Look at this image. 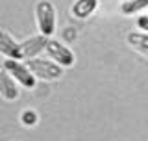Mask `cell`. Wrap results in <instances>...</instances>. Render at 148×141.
Wrapping results in <instances>:
<instances>
[{
  "label": "cell",
  "instance_id": "cell-5",
  "mask_svg": "<svg viewBox=\"0 0 148 141\" xmlns=\"http://www.w3.org/2000/svg\"><path fill=\"white\" fill-rule=\"evenodd\" d=\"M0 97L6 102H13L18 98V86L4 65H0Z\"/></svg>",
  "mask_w": 148,
  "mask_h": 141
},
{
  "label": "cell",
  "instance_id": "cell-4",
  "mask_svg": "<svg viewBox=\"0 0 148 141\" xmlns=\"http://www.w3.org/2000/svg\"><path fill=\"white\" fill-rule=\"evenodd\" d=\"M4 67L9 74H11L13 78H15V82L18 86L26 87V89H34L35 87V76L32 74V70L26 67V65H22L21 62H17V59H6L4 62Z\"/></svg>",
  "mask_w": 148,
  "mask_h": 141
},
{
  "label": "cell",
  "instance_id": "cell-8",
  "mask_svg": "<svg viewBox=\"0 0 148 141\" xmlns=\"http://www.w3.org/2000/svg\"><path fill=\"white\" fill-rule=\"evenodd\" d=\"M126 43L130 48H133L135 52L148 58V34H145V32H130L126 35Z\"/></svg>",
  "mask_w": 148,
  "mask_h": 141
},
{
  "label": "cell",
  "instance_id": "cell-11",
  "mask_svg": "<svg viewBox=\"0 0 148 141\" xmlns=\"http://www.w3.org/2000/svg\"><path fill=\"white\" fill-rule=\"evenodd\" d=\"M21 121H22V124H26V126L37 124V121H39L37 111H34V110H24V111H22V115H21Z\"/></svg>",
  "mask_w": 148,
  "mask_h": 141
},
{
  "label": "cell",
  "instance_id": "cell-7",
  "mask_svg": "<svg viewBox=\"0 0 148 141\" xmlns=\"http://www.w3.org/2000/svg\"><path fill=\"white\" fill-rule=\"evenodd\" d=\"M0 54L6 56V59H17V62H21L18 43H15V39L4 30H0Z\"/></svg>",
  "mask_w": 148,
  "mask_h": 141
},
{
  "label": "cell",
  "instance_id": "cell-6",
  "mask_svg": "<svg viewBox=\"0 0 148 141\" xmlns=\"http://www.w3.org/2000/svg\"><path fill=\"white\" fill-rule=\"evenodd\" d=\"M46 41H48V37H45V35L39 34V35H34V37H30V39L18 43V48H21V59H32V58H35L39 52H43V50H45Z\"/></svg>",
  "mask_w": 148,
  "mask_h": 141
},
{
  "label": "cell",
  "instance_id": "cell-1",
  "mask_svg": "<svg viewBox=\"0 0 148 141\" xmlns=\"http://www.w3.org/2000/svg\"><path fill=\"white\" fill-rule=\"evenodd\" d=\"M26 67L32 70L35 78L45 80V82H52V80H59L63 76V69L59 67L52 59H45V58H32L26 62Z\"/></svg>",
  "mask_w": 148,
  "mask_h": 141
},
{
  "label": "cell",
  "instance_id": "cell-12",
  "mask_svg": "<svg viewBox=\"0 0 148 141\" xmlns=\"http://www.w3.org/2000/svg\"><path fill=\"white\" fill-rule=\"evenodd\" d=\"M137 26L141 28L145 34H148V15H143V17H139L137 19Z\"/></svg>",
  "mask_w": 148,
  "mask_h": 141
},
{
  "label": "cell",
  "instance_id": "cell-10",
  "mask_svg": "<svg viewBox=\"0 0 148 141\" xmlns=\"http://www.w3.org/2000/svg\"><path fill=\"white\" fill-rule=\"evenodd\" d=\"M145 8H148V0H124L120 4L122 15H135V13L143 11Z\"/></svg>",
  "mask_w": 148,
  "mask_h": 141
},
{
  "label": "cell",
  "instance_id": "cell-9",
  "mask_svg": "<svg viewBox=\"0 0 148 141\" xmlns=\"http://www.w3.org/2000/svg\"><path fill=\"white\" fill-rule=\"evenodd\" d=\"M98 6V0H76L72 4V15L78 19H87Z\"/></svg>",
  "mask_w": 148,
  "mask_h": 141
},
{
  "label": "cell",
  "instance_id": "cell-3",
  "mask_svg": "<svg viewBox=\"0 0 148 141\" xmlns=\"http://www.w3.org/2000/svg\"><path fill=\"white\" fill-rule=\"evenodd\" d=\"M46 54L50 56V59L56 62L59 65V67H72L74 62H76V58H74L72 50L69 48V46H65L63 43H59V41L56 39H50L46 41V46H45Z\"/></svg>",
  "mask_w": 148,
  "mask_h": 141
},
{
  "label": "cell",
  "instance_id": "cell-2",
  "mask_svg": "<svg viewBox=\"0 0 148 141\" xmlns=\"http://www.w3.org/2000/svg\"><path fill=\"white\" fill-rule=\"evenodd\" d=\"M35 19L41 35L50 37L56 32V8L50 0H39L35 6Z\"/></svg>",
  "mask_w": 148,
  "mask_h": 141
}]
</instances>
